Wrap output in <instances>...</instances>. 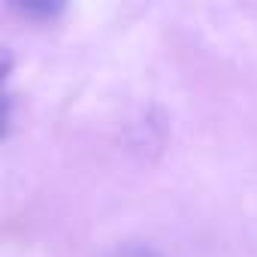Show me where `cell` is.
<instances>
[{"label": "cell", "mask_w": 257, "mask_h": 257, "mask_svg": "<svg viewBox=\"0 0 257 257\" xmlns=\"http://www.w3.org/2000/svg\"><path fill=\"white\" fill-rule=\"evenodd\" d=\"M22 13H28V16H55V13H61V4H25Z\"/></svg>", "instance_id": "7a4b0ae2"}, {"label": "cell", "mask_w": 257, "mask_h": 257, "mask_svg": "<svg viewBox=\"0 0 257 257\" xmlns=\"http://www.w3.org/2000/svg\"><path fill=\"white\" fill-rule=\"evenodd\" d=\"M112 257H161L155 248H149V245H124V248H118Z\"/></svg>", "instance_id": "6da1fadb"}]
</instances>
